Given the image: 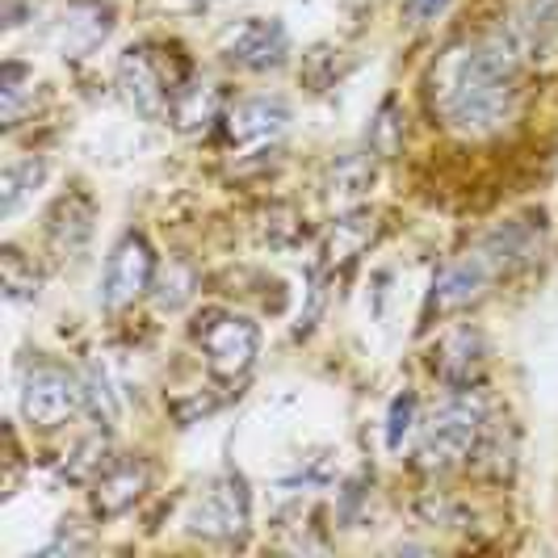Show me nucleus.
<instances>
[{"label":"nucleus","mask_w":558,"mask_h":558,"mask_svg":"<svg viewBox=\"0 0 558 558\" xmlns=\"http://www.w3.org/2000/svg\"><path fill=\"white\" fill-rule=\"evenodd\" d=\"M525 51L508 26L453 43L428 72V101L441 126L462 140H487L504 131L521 97Z\"/></svg>","instance_id":"obj_1"},{"label":"nucleus","mask_w":558,"mask_h":558,"mask_svg":"<svg viewBox=\"0 0 558 558\" xmlns=\"http://www.w3.org/2000/svg\"><path fill=\"white\" fill-rule=\"evenodd\" d=\"M483 424H487V412L475 399V391H453V399H446L420 424L416 466L428 475H446L453 466L471 462L483 441Z\"/></svg>","instance_id":"obj_2"},{"label":"nucleus","mask_w":558,"mask_h":558,"mask_svg":"<svg viewBox=\"0 0 558 558\" xmlns=\"http://www.w3.org/2000/svg\"><path fill=\"white\" fill-rule=\"evenodd\" d=\"M194 340L206 353V369L219 383H240L256 362V353H260V328L248 315H235V311L223 307H210L197 315Z\"/></svg>","instance_id":"obj_3"},{"label":"nucleus","mask_w":558,"mask_h":558,"mask_svg":"<svg viewBox=\"0 0 558 558\" xmlns=\"http://www.w3.org/2000/svg\"><path fill=\"white\" fill-rule=\"evenodd\" d=\"M185 530H190V537H202V542L240 546L252 530L248 483H244L240 475L210 478V483L194 496V504H190Z\"/></svg>","instance_id":"obj_4"},{"label":"nucleus","mask_w":558,"mask_h":558,"mask_svg":"<svg viewBox=\"0 0 558 558\" xmlns=\"http://www.w3.org/2000/svg\"><path fill=\"white\" fill-rule=\"evenodd\" d=\"M84 408V378H76L72 369H63L56 362H34L22 374V416L51 433L63 428L68 420Z\"/></svg>","instance_id":"obj_5"},{"label":"nucleus","mask_w":558,"mask_h":558,"mask_svg":"<svg viewBox=\"0 0 558 558\" xmlns=\"http://www.w3.org/2000/svg\"><path fill=\"white\" fill-rule=\"evenodd\" d=\"M156 269H160V260H156L151 240L143 231L122 235L118 248L110 252V260H106V281H101V303H106V311L118 315V311L135 307L143 294H151Z\"/></svg>","instance_id":"obj_6"},{"label":"nucleus","mask_w":558,"mask_h":558,"mask_svg":"<svg viewBox=\"0 0 558 558\" xmlns=\"http://www.w3.org/2000/svg\"><path fill=\"white\" fill-rule=\"evenodd\" d=\"M290 131V110L274 97H248L223 113V140L235 156H265Z\"/></svg>","instance_id":"obj_7"},{"label":"nucleus","mask_w":558,"mask_h":558,"mask_svg":"<svg viewBox=\"0 0 558 558\" xmlns=\"http://www.w3.org/2000/svg\"><path fill=\"white\" fill-rule=\"evenodd\" d=\"M290 51V34L278 17H244L223 34V59L244 72H269Z\"/></svg>","instance_id":"obj_8"},{"label":"nucleus","mask_w":558,"mask_h":558,"mask_svg":"<svg viewBox=\"0 0 558 558\" xmlns=\"http://www.w3.org/2000/svg\"><path fill=\"white\" fill-rule=\"evenodd\" d=\"M496 278H500L496 265H492L478 248H471L466 256L449 260L446 269L437 274L433 294H428V311H437V315H458V311L475 307Z\"/></svg>","instance_id":"obj_9"},{"label":"nucleus","mask_w":558,"mask_h":558,"mask_svg":"<svg viewBox=\"0 0 558 558\" xmlns=\"http://www.w3.org/2000/svg\"><path fill=\"white\" fill-rule=\"evenodd\" d=\"M433 374L446 383L449 391H475L487 378V340L478 328L462 324L437 340L433 349Z\"/></svg>","instance_id":"obj_10"},{"label":"nucleus","mask_w":558,"mask_h":558,"mask_svg":"<svg viewBox=\"0 0 558 558\" xmlns=\"http://www.w3.org/2000/svg\"><path fill=\"white\" fill-rule=\"evenodd\" d=\"M118 84H122V97L131 101V110L143 113L147 122L165 118L168 101H172V88H177L172 81H165L151 47H131L126 56L118 59Z\"/></svg>","instance_id":"obj_11"},{"label":"nucleus","mask_w":558,"mask_h":558,"mask_svg":"<svg viewBox=\"0 0 558 558\" xmlns=\"http://www.w3.org/2000/svg\"><path fill=\"white\" fill-rule=\"evenodd\" d=\"M147 487H151V466L143 458H135V453L131 458H110L106 471L93 478V512L113 521V517L131 512Z\"/></svg>","instance_id":"obj_12"},{"label":"nucleus","mask_w":558,"mask_h":558,"mask_svg":"<svg viewBox=\"0 0 558 558\" xmlns=\"http://www.w3.org/2000/svg\"><path fill=\"white\" fill-rule=\"evenodd\" d=\"M110 29H113L110 4H101V0H76V4H68L63 17H59L56 43L68 59H81V56H88L93 47H101V43L110 38Z\"/></svg>","instance_id":"obj_13"},{"label":"nucleus","mask_w":558,"mask_h":558,"mask_svg":"<svg viewBox=\"0 0 558 558\" xmlns=\"http://www.w3.org/2000/svg\"><path fill=\"white\" fill-rule=\"evenodd\" d=\"M168 118H172V126L181 135H202L215 122H223V97L210 81H181L172 88Z\"/></svg>","instance_id":"obj_14"},{"label":"nucleus","mask_w":558,"mask_h":558,"mask_svg":"<svg viewBox=\"0 0 558 558\" xmlns=\"http://www.w3.org/2000/svg\"><path fill=\"white\" fill-rule=\"evenodd\" d=\"M369 185H374V165H369V156H340V160L328 168V181H324L328 202H332V210H340V215L362 210L365 197H369Z\"/></svg>","instance_id":"obj_15"},{"label":"nucleus","mask_w":558,"mask_h":558,"mask_svg":"<svg viewBox=\"0 0 558 558\" xmlns=\"http://www.w3.org/2000/svg\"><path fill=\"white\" fill-rule=\"evenodd\" d=\"M512 34L521 43L525 59H537L558 47V0H525L512 17Z\"/></svg>","instance_id":"obj_16"},{"label":"nucleus","mask_w":558,"mask_h":558,"mask_svg":"<svg viewBox=\"0 0 558 558\" xmlns=\"http://www.w3.org/2000/svg\"><path fill=\"white\" fill-rule=\"evenodd\" d=\"M47 235H51V248L59 256H81L88 235H93V202L84 194H68L56 206Z\"/></svg>","instance_id":"obj_17"},{"label":"nucleus","mask_w":558,"mask_h":558,"mask_svg":"<svg viewBox=\"0 0 558 558\" xmlns=\"http://www.w3.org/2000/svg\"><path fill=\"white\" fill-rule=\"evenodd\" d=\"M197 294V269L185 260V256H168L165 265L156 269V281H151V299L160 311H181L190 307V299Z\"/></svg>","instance_id":"obj_18"},{"label":"nucleus","mask_w":558,"mask_h":558,"mask_svg":"<svg viewBox=\"0 0 558 558\" xmlns=\"http://www.w3.org/2000/svg\"><path fill=\"white\" fill-rule=\"evenodd\" d=\"M374 240V219H365L362 210H349L344 219H336L332 231H328V244H324V256L328 265H344L353 256H362Z\"/></svg>","instance_id":"obj_19"},{"label":"nucleus","mask_w":558,"mask_h":558,"mask_svg":"<svg viewBox=\"0 0 558 558\" xmlns=\"http://www.w3.org/2000/svg\"><path fill=\"white\" fill-rule=\"evenodd\" d=\"M43 181H47V165L34 160V156L4 168V172H0V215L13 219V215L22 210V202H26Z\"/></svg>","instance_id":"obj_20"},{"label":"nucleus","mask_w":558,"mask_h":558,"mask_svg":"<svg viewBox=\"0 0 558 558\" xmlns=\"http://www.w3.org/2000/svg\"><path fill=\"white\" fill-rule=\"evenodd\" d=\"M110 446H106V437H84L81 446L68 453V462L59 466V475L68 478V483H93V478L106 471V458Z\"/></svg>","instance_id":"obj_21"},{"label":"nucleus","mask_w":558,"mask_h":558,"mask_svg":"<svg viewBox=\"0 0 558 558\" xmlns=\"http://www.w3.org/2000/svg\"><path fill=\"white\" fill-rule=\"evenodd\" d=\"M84 403L93 408V416L101 420V428H113L118 424V395H113V383L106 374V365H88L84 369Z\"/></svg>","instance_id":"obj_22"},{"label":"nucleus","mask_w":558,"mask_h":558,"mask_svg":"<svg viewBox=\"0 0 558 558\" xmlns=\"http://www.w3.org/2000/svg\"><path fill=\"white\" fill-rule=\"evenodd\" d=\"M4 290H9V299H34L38 294V269L26 265L17 248H4Z\"/></svg>","instance_id":"obj_23"},{"label":"nucleus","mask_w":558,"mask_h":558,"mask_svg":"<svg viewBox=\"0 0 558 558\" xmlns=\"http://www.w3.org/2000/svg\"><path fill=\"white\" fill-rule=\"evenodd\" d=\"M26 81H29V72L22 68V63H9V68H4V76H0L4 126H13V122H17V113H22V101H26Z\"/></svg>","instance_id":"obj_24"},{"label":"nucleus","mask_w":558,"mask_h":558,"mask_svg":"<svg viewBox=\"0 0 558 558\" xmlns=\"http://www.w3.org/2000/svg\"><path fill=\"white\" fill-rule=\"evenodd\" d=\"M416 433V395L403 391L391 403V424H387V446L403 449V441Z\"/></svg>","instance_id":"obj_25"},{"label":"nucleus","mask_w":558,"mask_h":558,"mask_svg":"<svg viewBox=\"0 0 558 558\" xmlns=\"http://www.w3.org/2000/svg\"><path fill=\"white\" fill-rule=\"evenodd\" d=\"M395 101H387L378 118H374V126H369V147L378 151V156H391L395 147H399V126H395Z\"/></svg>","instance_id":"obj_26"},{"label":"nucleus","mask_w":558,"mask_h":558,"mask_svg":"<svg viewBox=\"0 0 558 558\" xmlns=\"http://www.w3.org/2000/svg\"><path fill=\"white\" fill-rule=\"evenodd\" d=\"M446 9H449V0H408V17H412V26L437 22Z\"/></svg>","instance_id":"obj_27"}]
</instances>
